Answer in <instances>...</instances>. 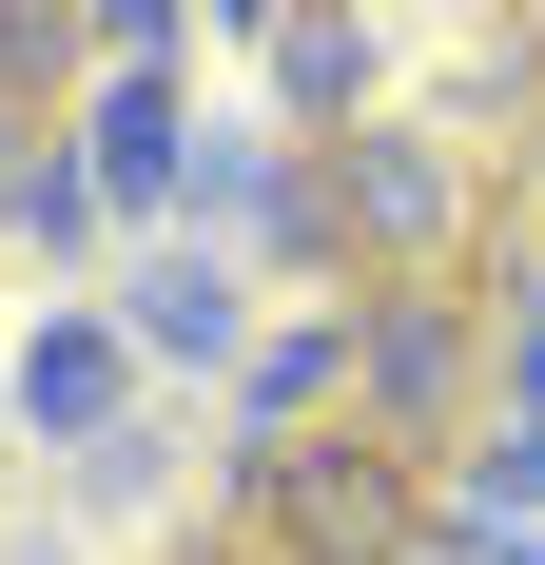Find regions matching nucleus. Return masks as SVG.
<instances>
[{
    "label": "nucleus",
    "mask_w": 545,
    "mask_h": 565,
    "mask_svg": "<svg viewBox=\"0 0 545 565\" xmlns=\"http://www.w3.org/2000/svg\"><path fill=\"white\" fill-rule=\"evenodd\" d=\"M20 429H58V449L137 429V332H117V312H58V332L20 351Z\"/></svg>",
    "instance_id": "0eeeda50"
},
{
    "label": "nucleus",
    "mask_w": 545,
    "mask_h": 565,
    "mask_svg": "<svg viewBox=\"0 0 545 565\" xmlns=\"http://www.w3.org/2000/svg\"><path fill=\"white\" fill-rule=\"evenodd\" d=\"M78 58H98V20H78V0H0V117H40Z\"/></svg>",
    "instance_id": "9b49d317"
},
{
    "label": "nucleus",
    "mask_w": 545,
    "mask_h": 565,
    "mask_svg": "<svg viewBox=\"0 0 545 565\" xmlns=\"http://www.w3.org/2000/svg\"><path fill=\"white\" fill-rule=\"evenodd\" d=\"M526 98H545V20H468V40H448V98H429V117L468 137V157H488Z\"/></svg>",
    "instance_id": "6e6552de"
},
{
    "label": "nucleus",
    "mask_w": 545,
    "mask_h": 565,
    "mask_svg": "<svg viewBox=\"0 0 545 565\" xmlns=\"http://www.w3.org/2000/svg\"><path fill=\"white\" fill-rule=\"evenodd\" d=\"M526 215H545V137H526Z\"/></svg>",
    "instance_id": "f3484780"
},
{
    "label": "nucleus",
    "mask_w": 545,
    "mask_h": 565,
    "mask_svg": "<svg viewBox=\"0 0 545 565\" xmlns=\"http://www.w3.org/2000/svg\"><path fill=\"white\" fill-rule=\"evenodd\" d=\"M351 332H371V371H351V429L371 449L429 468L468 409H488V292H351Z\"/></svg>",
    "instance_id": "7ed1b4c3"
},
{
    "label": "nucleus",
    "mask_w": 545,
    "mask_h": 565,
    "mask_svg": "<svg viewBox=\"0 0 545 565\" xmlns=\"http://www.w3.org/2000/svg\"><path fill=\"white\" fill-rule=\"evenodd\" d=\"M234 526H254V565H448L429 468L371 449V429H312L292 468H254V488H234Z\"/></svg>",
    "instance_id": "f03ea898"
},
{
    "label": "nucleus",
    "mask_w": 545,
    "mask_h": 565,
    "mask_svg": "<svg viewBox=\"0 0 545 565\" xmlns=\"http://www.w3.org/2000/svg\"><path fill=\"white\" fill-rule=\"evenodd\" d=\"M58 468H78V508H157V488H175V429L137 409V429H98V449H58Z\"/></svg>",
    "instance_id": "f8f14e48"
},
{
    "label": "nucleus",
    "mask_w": 545,
    "mask_h": 565,
    "mask_svg": "<svg viewBox=\"0 0 545 565\" xmlns=\"http://www.w3.org/2000/svg\"><path fill=\"white\" fill-rule=\"evenodd\" d=\"M468 508H506V526L545 508V409H506V429H488V468H468Z\"/></svg>",
    "instance_id": "ddd939ff"
},
{
    "label": "nucleus",
    "mask_w": 545,
    "mask_h": 565,
    "mask_svg": "<svg viewBox=\"0 0 545 565\" xmlns=\"http://www.w3.org/2000/svg\"><path fill=\"white\" fill-rule=\"evenodd\" d=\"M0 449H20V371H0Z\"/></svg>",
    "instance_id": "dca6fc26"
},
{
    "label": "nucleus",
    "mask_w": 545,
    "mask_h": 565,
    "mask_svg": "<svg viewBox=\"0 0 545 565\" xmlns=\"http://www.w3.org/2000/svg\"><path fill=\"white\" fill-rule=\"evenodd\" d=\"M20 175H40V117H0V215H20Z\"/></svg>",
    "instance_id": "2eb2a0df"
},
{
    "label": "nucleus",
    "mask_w": 545,
    "mask_h": 565,
    "mask_svg": "<svg viewBox=\"0 0 545 565\" xmlns=\"http://www.w3.org/2000/svg\"><path fill=\"white\" fill-rule=\"evenodd\" d=\"M254 58H272V137H292V157H331V137H371V117H389V98H371V78H389L371 20H272Z\"/></svg>",
    "instance_id": "39448f33"
},
{
    "label": "nucleus",
    "mask_w": 545,
    "mask_h": 565,
    "mask_svg": "<svg viewBox=\"0 0 545 565\" xmlns=\"http://www.w3.org/2000/svg\"><path fill=\"white\" fill-rule=\"evenodd\" d=\"M117 332H137V371H254V312H234V254H157V274L117 292Z\"/></svg>",
    "instance_id": "423d86ee"
},
{
    "label": "nucleus",
    "mask_w": 545,
    "mask_h": 565,
    "mask_svg": "<svg viewBox=\"0 0 545 565\" xmlns=\"http://www.w3.org/2000/svg\"><path fill=\"white\" fill-rule=\"evenodd\" d=\"M448 565H545V526H506V508H448Z\"/></svg>",
    "instance_id": "4468645a"
},
{
    "label": "nucleus",
    "mask_w": 545,
    "mask_h": 565,
    "mask_svg": "<svg viewBox=\"0 0 545 565\" xmlns=\"http://www.w3.org/2000/svg\"><path fill=\"white\" fill-rule=\"evenodd\" d=\"M331 254L351 292H488L506 274V175L448 137V117H371V137H331Z\"/></svg>",
    "instance_id": "f257e3e1"
},
{
    "label": "nucleus",
    "mask_w": 545,
    "mask_h": 565,
    "mask_svg": "<svg viewBox=\"0 0 545 565\" xmlns=\"http://www.w3.org/2000/svg\"><path fill=\"white\" fill-rule=\"evenodd\" d=\"M351 371H371V332H351V312H272L254 371H234V488H254V468H292L312 429H351V409H331Z\"/></svg>",
    "instance_id": "20e7f679"
},
{
    "label": "nucleus",
    "mask_w": 545,
    "mask_h": 565,
    "mask_svg": "<svg viewBox=\"0 0 545 565\" xmlns=\"http://www.w3.org/2000/svg\"><path fill=\"white\" fill-rule=\"evenodd\" d=\"M506 409H545V254L488 274V429H506Z\"/></svg>",
    "instance_id": "9d476101"
},
{
    "label": "nucleus",
    "mask_w": 545,
    "mask_h": 565,
    "mask_svg": "<svg viewBox=\"0 0 545 565\" xmlns=\"http://www.w3.org/2000/svg\"><path fill=\"white\" fill-rule=\"evenodd\" d=\"M98 234H117V195H98V157H58V137H40V175H20V215H0V254H58V274H78Z\"/></svg>",
    "instance_id": "1a4fd4ad"
}]
</instances>
